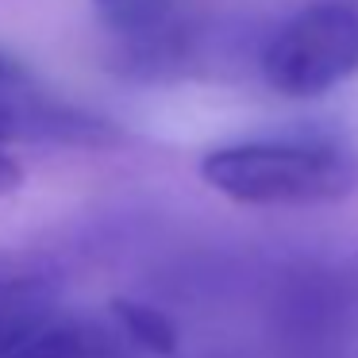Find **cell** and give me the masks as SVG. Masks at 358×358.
I'll list each match as a JSON object with an SVG mask.
<instances>
[{
    "mask_svg": "<svg viewBox=\"0 0 358 358\" xmlns=\"http://www.w3.org/2000/svg\"><path fill=\"white\" fill-rule=\"evenodd\" d=\"M262 81L281 96L312 101L358 73V4L316 0L270 35L258 58Z\"/></svg>",
    "mask_w": 358,
    "mask_h": 358,
    "instance_id": "cell-2",
    "label": "cell"
},
{
    "mask_svg": "<svg viewBox=\"0 0 358 358\" xmlns=\"http://www.w3.org/2000/svg\"><path fill=\"white\" fill-rule=\"evenodd\" d=\"M108 316H112V327L120 331V339H127L131 347L147 350V355H158V358L178 355V324L162 308L116 296L108 304Z\"/></svg>",
    "mask_w": 358,
    "mask_h": 358,
    "instance_id": "cell-5",
    "label": "cell"
},
{
    "mask_svg": "<svg viewBox=\"0 0 358 358\" xmlns=\"http://www.w3.org/2000/svg\"><path fill=\"white\" fill-rule=\"evenodd\" d=\"M116 335V327H101L93 320H70L58 312L8 358H124Z\"/></svg>",
    "mask_w": 358,
    "mask_h": 358,
    "instance_id": "cell-4",
    "label": "cell"
},
{
    "mask_svg": "<svg viewBox=\"0 0 358 358\" xmlns=\"http://www.w3.org/2000/svg\"><path fill=\"white\" fill-rule=\"evenodd\" d=\"M12 81H24V70L8 55H0V85H12Z\"/></svg>",
    "mask_w": 358,
    "mask_h": 358,
    "instance_id": "cell-7",
    "label": "cell"
},
{
    "mask_svg": "<svg viewBox=\"0 0 358 358\" xmlns=\"http://www.w3.org/2000/svg\"><path fill=\"white\" fill-rule=\"evenodd\" d=\"M212 193L250 208H316L358 193V150L331 139H250L201 158Z\"/></svg>",
    "mask_w": 358,
    "mask_h": 358,
    "instance_id": "cell-1",
    "label": "cell"
},
{
    "mask_svg": "<svg viewBox=\"0 0 358 358\" xmlns=\"http://www.w3.org/2000/svg\"><path fill=\"white\" fill-rule=\"evenodd\" d=\"M20 185H24V166L0 147V196H12Z\"/></svg>",
    "mask_w": 358,
    "mask_h": 358,
    "instance_id": "cell-6",
    "label": "cell"
},
{
    "mask_svg": "<svg viewBox=\"0 0 358 358\" xmlns=\"http://www.w3.org/2000/svg\"><path fill=\"white\" fill-rule=\"evenodd\" d=\"M62 270L50 255L0 250V358L58 316Z\"/></svg>",
    "mask_w": 358,
    "mask_h": 358,
    "instance_id": "cell-3",
    "label": "cell"
}]
</instances>
